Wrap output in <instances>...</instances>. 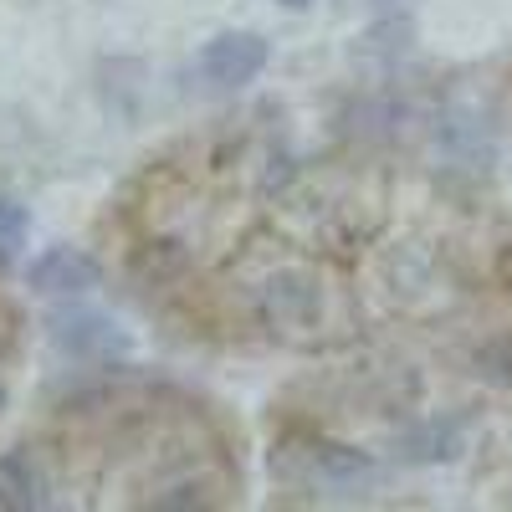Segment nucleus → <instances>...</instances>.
<instances>
[{"label": "nucleus", "instance_id": "423d86ee", "mask_svg": "<svg viewBox=\"0 0 512 512\" xmlns=\"http://www.w3.org/2000/svg\"><path fill=\"white\" fill-rule=\"evenodd\" d=\"M21 241H26V205L0 195V251H11Z\"/></svg>", "mask_w": 512, "mask_h": 512}, {"label": "nucleus", "instance_id": "0eeeda50", "mask_svg": "<svg viewBox=\"0 0 512 512\" xmlns=\"http://www.w3.org/2000/svg\"><path fill=\"white\" fill-rule=\"evenodd\" d=\"M282 6H287V11H303V6H308V0H282Z\"/></svg>", "mask_w": 512, "mask_h": 512}, {"label": "nucleus", "instance_id": "20e7f679", "mask_svg": "<svg viewBox=\"0 0 512 512\" xmlns=\"http://www.w3.org/2000/svg\"><path fill=\"white\" fill-rule=\"evenodd\" d=\"M0 507H47V477L31 451H6L0 456Z\"/></svg>", "mask_w": 512, "mask_h": 512}, {"label": "nucleus", "instance_id": "6e6552de", "mask_svg": "<svg viewBox=\"0 0 512 512\" xmlns=\"http://www.w3.org/2000/svg\"><path fill=\"white\" fill-rule=\"evenodd\" d=\"M0 410H6V390H0Z\"/></svg>", "mask_w": 512, "mask_h": 512}, {"label": "nucleus", "instance_id": "f03ea898", "mask_svg": "<svg viewBox=\"0 0 512 512\" xmlns=\"http://www.w3.org/2000/svg\"><path fill=\"white\" fill-rule=\"evenodd\" d=\"M267 72V41L256 31H226L200 52V77L210 88H246Z\"/></svg>", "mask_w": 512, "mask_h": 512}, {"label": "nucleus", "instance_id": "f257e3e1", "mask_svg": "<svg viewBox=\"0 0 512 512\" xmlns=\"http://www.w3.org/2000/svg\"><path fill=\"white\" fill-rule=\"evenodd\" d=\"M256 318L267 328H308V323L323 318V292L308 272L282 267L256 287Z\"/></svg>", "mask_w": 512, "mask_h": 512}, {"label": "nucleus", "instance_id": "39448f33", "mask_svg": "<svg viewBox=\"0 0 512 512\" xmlns=\"http://www.w3.org/2000/svg\"><path fill=\"white\" fill-rule=\"evenodd\" d=\"M57 344L67 349V354H108V349H118V333L108 328V318H98V313H77V318H57Z\"/></svg>", "mask_w": 512, "mask_h": 512}, {"label": "nucleus", "instance_id": "7ed1b4c3", "mask_svg": "<svg viewBox=\"0 0 512 512\" xmlns=\"http://www.w3.org/2000/svg\"><path fill=\"white\" fill-rule=\"evenodd\" d=\"M98 262L82 246H47L26 267V282L41 292V297H77V292H93L98 287Z\"/></svg>", "mask_w": 512, "mask_h": 512}]
</instances>
